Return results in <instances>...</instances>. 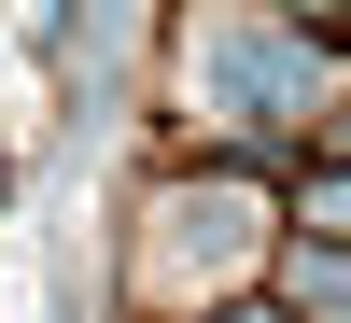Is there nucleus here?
Returning a JSON list of instances; mask_svg holds the SVG:
<instances>
[{
	"label": "nucleus",
	"instance_id": "f257e3e1",
	"mask_svg": "<svg viewBox=\"0 0 351 323\" xmlns=\"http://www.w3.org/2000/svg\"><path fill=\"white\" fill-rule=\"evenodd\" d=\"M211 71L239 84L253 112H267V99H295V84H309V43H267V28H239V43H211Z\"/></svg>",
	"mask_w": 351,
	"mask_h": 323
},
{
	"label": "nucleus",
	"instance_id": "f03ea898",
	"mask_svg": "<svg viewBox=\"0 0 351 323\" xmlns=\"http://www.w3.org/2000/svg\"><path fill=\"white\" fill-rule=\"evenodd\" d=\"M239 323H267V309H239Z\"/></svg>",
	"mask_w": 351,
	"mask_h": 323
}]
</instances>
